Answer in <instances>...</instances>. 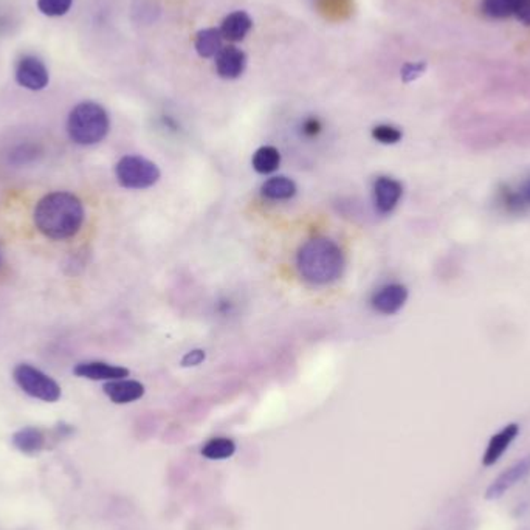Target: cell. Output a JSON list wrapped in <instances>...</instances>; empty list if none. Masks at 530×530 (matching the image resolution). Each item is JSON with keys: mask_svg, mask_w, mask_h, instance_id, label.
<instances>
[{"mask_svg": "<svg viewBox=\"0 0 530 530\" xmlns=\"http://www.w3.org/2000/svg\"><path fill=\"white\" fill-rule=\"evenodd\" d=\"M34 225L45 238L64 241L76 236L84 222V206L71 193H52L34 208Z\"/></svg>", "mask_w": 530, "mask_h": 530, "instance_id": "cell-1", "label": "cell"}, {"mask_svg": "<svg viewBox=\"0 0 530 530\" xmlns=\"http://www.w3.org/2000/svg\"><path fill=\"white\" fill-rule=\"evenodd\" d=\"M234 451H236V444L232 439L214 438L203 445L202 455L205 456L206 459L223 460L232 458Z\"/></svg>", "mask_w": 530, "mask_h": 530, "instance_id": "cell-19", "label": "cell"}, {"mask_svg": "<svg viewBox=\"0 0 530 530\" xmlns=\"http://www.w3.org/2000/svg\"><path fill=\"white\" fill-rule=\"evenodd\" d=\"M520 428L516 423H510L507 427H504L499 433L495 434L490 442H488L487 450H486V455L482 458L484 466L490 467L498 462L499 458L504 455V451L509 449V445L514 442V439L518 436Z\"/></svg>", "mask_w": 530, "mask_h": 530, "instance_id": "cell-12", "label": "cell"}, {"mask_svg": "<svg viewBox=\"0 0 530 530\" xmlns=\"http://www.w3.org/2000/svg\"><path fill=\"white\" fill-rule=\"evenodd\" d=\"M515 16L516 19L525 25L530 27V0H520L516 11H515Z\"/></svg>", "mask_w": 530, "mask_h": 530, "instance_id": "cell-25", "label": "cell"}, {"mask_svg": "<svg viewBox=\"0 0 530 530\" xmlns=\"http://www.w3.org/2000/svg\"><path fill=\"white\" fill-rule=\"evenodd\" d=\"M297 267L304 281L326 286L343 275L345 255L332 239L314 238L298 251Z\"/></svg>", "mask_w": 530, "mask_h": 530, "instance_id": "cell-2", "label": "cell"}, {"mask_svg": "<svg viewBox=\"0 0 530 530\" xmlns=\"http://www.w3.org/2000/svg\"><path fill=\"white\" fill-rule=\"evenodd\" d=\"M321 129H323V126L319 123V119L308 118L303 123V134L306 137H310V138L318 136Z\"/></svg>", "mask_w": 530, "mask_h": 530, "instance_id": "cell-26", "label": "cell"}, {"mask_svg": "<svg viewBox=\"0 0 530 530\" xmlns=\"http://www.w3.org/2000/svg\"><path fill=\"white\" fill-rule=\"evenodd\" d=\"M13 445L24 455H36L45 447V434L36 427H25L13 434Z\"/></svg>", "mask_w": 530, "mask_h": 530, "instance_id": "cell-15", "label": "cell"}, {"mask_svg": "<svg viewBox=\"0 0 530 530\" xmlns=\"http://www.w3.org/2000/svg\"><path fill=\"white\" fill-rule=\"evenodd\" d=\"M247 64V54L242 50L227 45L216 56L217 75L223 80H236L242 75Z\"/></svg>", "mask_w": 530, "mask_h": 530, "instance_id": "cell-9", "label": "cell"}, {"mask_svg": "<svg viewBox=\"0 0 530 530\" xmlns=\"http://www.w3.org/2000/svg\"><path fill=\"white\" fill-rule=\"evenodd\" d=\"M104 393L117 405H126L145 395V386L137 380H112L104 384Z\"/></svg>", "mask_w": 530, "mask_h": 530, "instance_id": "cell-10", "label": "cell"}, {"mask_svg": "<svg viewBox=\"0 0 530 530\" xmlns=\"http://www.w3.org/2000/svg\"><path fill=\"white\" fill-rule=\"evenodd\" d=\"M206 354L203 349H193V351L186 352L184 358H182V366L184 368H195L202 363L205 362Z\"/></svg>", "mask_w": 530, "mask_h": 530, "instance_id": "cell-24", "label": "cell"}, {"mask_svg": "<svg viewBox=\"0 0 530 530\" xmlns=\"http://www.w3.org/2000/svg\"><path fill=\"white\" fill-rule=\"evenodd\" d=\"M297 184L284 175H276L265 180L260 186V194L273 202L290 201L297 195Z\"/></svg>", "mask_w": 530, "mask_h": 530, "instance_id": "cell-14", "label": "cell"}, {"mask_svg": "<svg viewBox=\"0 0 530 530\" xmlns=\"http://www.w3.org/2000/svg\"><path fill=\"white\" fill-rule=\"evenodd\" d=\"M530 470V458L527 459L521 460L520 464H516V466L512 467L510 470L506 471L504 475L497 479V481L493 482L490 488L487 490V498H498L501 497L507 488L512 487L515 482L520 481L521 478L527 475Z\"/></svg>", "mask_w": 530, "mask_h": 530, "instance_id": "cell-17", "label": "cell"}, {"mask_svg": "<svg viewBox=\"0 0 530 530\" xmlns=\"http://www.w3.org/2000/svg\"><path fill=\"white\" fill-rule=\"evenodd\" d=\"M514 199L516 205H530V179L521 186L520 193L514 195Z\"/></svg>", "mask_w": 530, "mask_h": 530, "instance_id": "cell-27", "label": "cell"}, {"mask_svg": "<svg viewBox=\"0 0 530 530\" xmlns=\"http://www.w3.org/2000/svg\"><path fill=\"white\" fill-rule=\"evenodd\" d=\"M374 205L380 214H390L394 212L395 206L399 205L402 195H403V186L399 180L382 175L374 182Z\"/></svg>", "mask_w": 530, "mask_h": 530, "instance_id": "cell-7", "label": "cell"}, {"mask_svg": "<svg viewBox=\"0 0 530 530\" xmlns=\"http://www.w3.org/2000/svg\"><path fill=\"white\" fill-rule=\"evenodd\" d=\"M408 299V289L403 284H386L380 287L371 298V306L375 312L382 315H394L405 306Z\"/></svg>", "mask_w": 530, "mask_h": 530, "instance_id": "cell-8", "label": "cell"}, {"mask_svg": "<svg viewBox=\"0 0 530 530\" xmlns=\"http://www.w3.org/2000/svg\"><path fill=\"white\" fill-rule=\"evenodd\" d=\"M251 165H253L256 173L262 174V175L275 173L281 165V152L278 151L275 147H260L253 154Z\"/></svg>", "mask_w": 530, "mask_h": 530, "instance_id": "cell-18", "label": "cell"}, {"mask_svg": "<svg viewBox=\"0 0 530 530\" xmlns=\"http://www.w3.org/2000/svg\"><path fill=\"white\" fill-rule=\"evenodd\" d=\"M402 137H403L402 130L395 126L379 125L373 129L374 140L379 141L382 145H395L402 140Z\"/></svg>", "mask_w": 530, "mask_h": 530, "instance_id": "cell-22", "label": "cell"}, {"mask_svg": "<svg viewBox=\"0 0 530 530\" xmlns=\"http://www.w3.org/2000/svg\"><path fill=\"white\" fill-rule=\"evenodd\" d=\"M520 0H482L484 14L492 19H506L515 16Z\"/></svg>", "mask_w": 530, "mask_h": 530, "instance_id": "cell-20", "label": "cell"}, {"mask_svg": "<svg viewBox=\"0 0 530 530\" xmlns=\"http://www.w3.org/2000/svg\"><path fill=\"white\" fill-rule=\"evenodd\" d=\"M73 5V0H38V8L43 14L49 17H60L67 14Z\"/></svg>", "mask_w": 530, "mask_h": 530, "instance_id": "cell-21", "label": "cell"}, {"mask_svg": "<svg viewBox=\"0 0 530 530\" xmlns=\"http://www.w3.org/2000/svg\"><path fill=\"white\" fill-rule=\"evenodd\" d=\"M16 81L28 90H43L49 86L50 75L47 65L34 54H24L16 64Z\"/></svg>", "mask_w": 530, "mask_h": 530, "instance_id": "cell-6", "label": "cell"}, {"mask_svg": "<svg viewBox=\"0 0 530 530\" xmlns=\"http://www.w3.org/2000/svg\"><path fill=\"white\" fill-rule=\"evenodd\" d=\"M425 71H427V62H423V61L422 62H406L401 71L402 81H416L417 78H421L425 73Z\"/></svg>", "mask_w": 530, "mask_h": 530, "instance_id": "cell-23", "label": "cell"}, {"mask_svg": "<svg viewBox=\"0 0 530 530\" xmlns=\"http://www.w3.org/2000/svg\"><path fill=\"white\" fill-rule=\"evenodd\" d=\"M222 33L219 28H205L195 34L194 49L201 58H216L223 49Z\"/></svg>", "mask_w": 530, "mask_h": 530, "instance_id": "cell-16", "label": "cell"}, {"mask_svg": "<svg viewBox=\"0 0 530 530\" xmlns=\"http://www.w3.org/2000/svg\"><path fill=\"white\" fill-rule=\"evenodd\" d=\"M119 185L128 190H147L157 184L160 179V169L156 163L140 157V156H126L117 163L115 168Z\"/></svg>", "mask_w": 530, "mask_h": 530, "instance_id": "cell-4", "label": "cell"}, {"mask_svg": "<svg viewBox=\"0 0 530 530\" xmlns=\"http://www.w3.org/2000/svg\"><path fill=\"white\" fill-rule=\"evenodd\" d=\"M110 129V119L103 106L84 101L71 109L67 119V132L71 141L81 147H92L103 141Z\"/></svg>", "mask_w": 530, "mask_h": 530, "instance_id": "cell-3", "label": "cell"}, {"mask_svg": "<svg viewBox=\"0 0 530 530\" xmlns=\"http://www.w3.org/2000/svg\"><path fill=\"white\" fill-rule=\"evenodd\" d=\"M13 377H14V382L19 384V388L34 399L49 402V403H53L61 399L60 384L56 383L47 374L33 368L30 364L16 366Z\"/></svg>", "mask_w": 530, "mask_h": 530, "instance_id": "cell-5", "label": "cell"}, {"mask_svg": "<svg viewBox=\"0 0 530 530\" xmlns=\"http://www.w3.org/2000/svg\"><path fill=\"white\" fill-rule=\"evenodd\" d=\"M251 27H253V21L245 11H233L223 19L219 30L222 33L223 39H227L230 43H241L249 34Z\"/></svg>", "mask_w": 530, "mask_h": 530, "instance_id": "cell-13", "label": "cell"}, {"mask_svg": "<svg viewBox=\"0 0 530 530\" xmlns=\"http://www.w3.org/2000/svg\"><path fill=\"white\" fill-rule=\"evenodd\" d=\"M73 373L82 379L106 380V382L126 379L129 375V371L123 366H114L103 362L80 363Z\"/></svg>", "mask_w": 530, "mask_h": 530, "instance_id": "cell-11", "label": "cell"}]
</instances>
